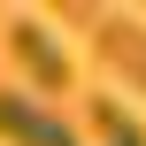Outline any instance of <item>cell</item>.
<instances>
[{
    "mask_svg": "<svg viewBox=\"0 0 146 146\" xmlns=\"http://www.w3.org/2000/svg\"><path fill=\"white\" fill-rule=\"evenodd\" d=\"M8 54L31 77V92H69V77H77V62H69V46L46 15H8Z\"/></svg>",
    "mask_w": 146,
    "mask_h": 146,
    "instance_id": "obj_1",
    "label": "cell"
},
{
    "mask_svg": "<svg viewBox=\"0 0 146 146\" xmlns=\"http://www.w3.org/2000/svg\"><path fill=\"white\" fill-rule=\"evenodd\" d=\"M69 23H92V46L100 62H115L131 77V92H146V23L139 15H115V8H62Z\"/></svg>",
    "mask_w": 146,
    "mask_h": 146,
    "instance_id": "obj_2",
    "label": "cell"
},
{
    "mask_svg": "<svg viewBox=\"0 0 146 146\" xmlns=\"http://www.w3.org/2000/svg\"><path fill=\"white\" fill-rule=\"evenodd\" d=\"M0 139L8 146H85L54 108H38V100H23V92H0Z\"/></svg>",
    "mask_w": 146,
    "mask_h": 146,
    "instance_id": "obj_3",
    "label": "cell"
},
{
    "mask_svg": "<svg viewBox=\"0 0 146 146\" xmlns=\"http://www.w3.org/2000/svg\"><path fill=\"white\" fill-rule=\"evenodd\" d=\"M92 139L100 146H146V115L115 92H92Z\"/></svg>",
    "mask_w": 146,
    "mask_h": 146,
    "instance_id": "obj_4",
    "label": "cell"
}]
</instances>
